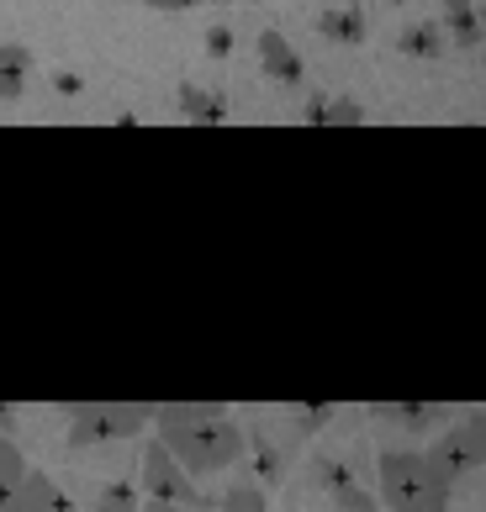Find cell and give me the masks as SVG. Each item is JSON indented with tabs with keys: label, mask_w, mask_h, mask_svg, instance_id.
I'll use <instances>...</instances> for the list:
<instances>
[{
	"label": "cell",
	"mask_w": 486,
	"mask_h": 512,
	"mask_svg": "<svg viewBox=\"0 0 486 512\" xmlns=\"http://www.w3.org/2000/svg\"><path fill=\"white\" fill-rule=\"evenodd\" d=\"M376 476V502H386V512H450L455 502V486L428 465L423 449H381Z\"/></svg>",
	"instance_id": "obj_2"
},
{
	"label": "cell",
	"mask_w": 486,
	"mask_h": 512,
	"mask_svg": "<svg viewBox=\"0 0 486 512\" xmlns=\"http://www.w3.org/2000/svg\"><path fill=\"white\" fill-rule=\"evenodd\" d=\"M53 90H59V96H80L85 80H80V74H69V69H59V74H53Z\"/></svg>",
	"instance_id": "obj_21"
},
{
	"label": "cell",
	"mask_w": 486,
	"mask_h": 512,
	"mask_svg": "<svg viewBox=\"0 0 486 512\" xmlns=\"http://www.w3.org/2000/svg\"><path fill=\"white\" fill-rule=\"evenodd\" d=\"M423 454H428V465H434L450 486L465 481L471 470L486 465V412H465V417H455V423L444 428Z\"/></svg>",
	"instance_id": "obj_4"
},
{
	"label": "cell",
	"mask_w": 486,
	"mask_h": 512,
	"mask_svg": "<svg viewBox=\"0 0 486 512\" xmlns=\"http://www.w3.org/2000/svg\"><path fill=\"white\" fill-rule=\"evenodd\" d=\"M476 16H481V32H486V6H476Z\"/></svg>",
	"instance_id": "obj_25"
},
{
	"label": "cell",
	"mask_w": 486,
	"mask_h": 512,
	"mask_svg": "<svg viewBox=\"0 0 486 512\" xmlns=\"http://www.w3.org/2000/svg\"><path fill=\"white\" fill-rule=\"evenodd\" d=\"M175 106H180V117H185V122H201V127L228 122V101H222L217 90H201V85H191V80H185V85L175 90Z\"/></svg>",
	"instance_id": "obj_9"
},
{
	"label": "cell",
	"mask_w": 486,
	"mask_h": 512,
	"mask_svg": "<svg viewBox=\"0 0 486 512\" xmlns=\"http://www.w3.org/2000/svg\"><path fill=\"white\" fill-rule=\"evenodd\" d=\"M27 90V74H0V101H22Z\"/></svg>",
	"instance_id": "obj_20"
},
{
	"label": "cell",
	"mask_w": 486,
	"mask_h": 512,
	"mask_svg": "<svg viewBox=\"0 0 486 512\" xmlns=\"http://www.w3.org/2000/svg\"><path fill=\"white\" fill-rule=\"evenodd\" d=\"M143 6H154V11H175V0H143Z\"/></svg>",
	"instance_id": "obj_24"
},
{
	"label": "cell",
	"mask_w": 486,
	"mask_h": 512,
	"mask_svg": "<svg viewBox=\"0 0 486 512\" xmlns=\"http://www.w3.org/2000/svg\"><path fill=\"white\" fill-rule=\"evenodd\" d=\"M138 491L143 502H170V507H207V491H201L185 470L175 465V454L164 449L159 439L143 444V460H138Z\"/></svg>",
	"instance_id": "obj_5"
},
{
	"label": "cell",
	"mask_w": 486,
	"mask_h": 512,
	"mask_svg": "<svg viewBox=\"0 0 486 512\" xmlns=\"http://www.w3.org/2000/svg\"><path fill=\"white\" fill-rule=\"evenodd\" d=\"M207 53H212V59H228V53H233V32L228 27H212L207 32Z\"/></svg>",
	"instance_id": "obj_19"
},
{
	"label": "cell",
	"mask_w": 486,
	"mask_h": 512,
	"mask_svg": "<svg viewBox=\"0 0 486 512\" xmlns=\"http://www.w3.org/2000/svg\"><path fill=\"white\" fill-rule=\"evenodd\" d=\"M53 512H74V507H69V502H59V507H53Z\"/></svg>",
	"instance_id": "obj_27"
},
{
	"label": "cell",
	"mask_w": 486,
	"mask_h": 512,
	"mask_svg": "<svg viewBox=\"0 0 486 512\" xmlns=\"http://www.w3.org/2000/svg\"><path fill=\"white\" fill-rule=\"evenodd\" d=\"M191 6H228V0H175V11H191Z\"/></svg>",
	"instance_id": "obj_23"
},
{
	"label": "cell",
	"mask_w": 486,
	"mask_h": 512,
	"mask_svg": "<svg viewBox=\"0 0 486 512\" xmlns=\"http://www.w3.org/2000/svg\"><path fill=\"white\" fill-rule=\"evenodd\" d=\"M154 423V407L133 402H96V407H69V449H96V444H127Z\"/></svg>",
	"instance_id": "obj_3"
},
{
	"label": "cell",
	"mask_w": 486,
	"mask_h": 512,
	"mask_svg": "<svg viewBox=\"0 0 486 512\" xmlns=\"http://www.w3.org/2000/svg\"><path fill=\"white\" fill-rule=\"evenodd\" d=\"M397 48L407 53V59H439L444 48V27H434V22H413V27H402L397 32Z\"/></svg>",
	"instance_id": "obj_13"
},
{
	"label": "cell",
	"mask_w": 486,
	"mask_h": 512,
	"mask_svg": "<svg viewBox=\"0 0 486 512\" xmlns=\"http://www.w3.org/2000/svg\"><path fill=\"white\" fill-rule=\"evenodd\" d=\"M317 32L328 37V43H344V48H360L365 43V11L360 6H328L323 16H317Z\"/></svg>",
	"instance_id": "obj_11"
},
{
	"label": "cell",
	"mask_w": 486,
	"mask_h": 512,
	"mask_svg": "<svg viewBox=\"0 0 486 512\" xmlns=\"http://www.w3.org/2000/svg\"><path fill=\"white\" fill-rule=\"evenodd\" d=\"M259 69L270 74L275 85H286V90H296L302 85V53H296L291 43H286V32H275V27H265L259 32Z\"/></svg>",
	"instance_id": "obj_7"
},
{
	"label": "cell",
	"mask_w": 486,
	"mask_h": 512,
	"mask_svg": "<svg viewBox=\"0 0 486 512\" xmlns=\"http://www.w3.org/2000/svg\"><path fill=\"white\" fill-rule=\"evenodd\" d=\"M59 502H64V491L53 486V481L43 476V470H27V476H22V486L11 491V502L0 507V512H53Z\"/></svg>",
	"instance_id": "obj_10"
},
{
	"label": "cell",
	"mask_w": 486,
	"mask_h": 512,
	"mask_svg": "<svg viewBox=\"0 0 486 512\" xmlns=\"http://www.w3.org/2000/svg\"><path fill=\"white\" fill-rule=\"evenodd\" d=\"M212 512H265V486L259 481H233L222 497H207Z\"/></svg>",
	"instance_id": "obj_14"
},
{
	"label": "cell",
	"mask_w": 486,
	"mask_h": 512,
	"mask_svg": "<svg viewBox=\"0 0 486 512\" xmlns=\"http://www.w3.org/2000/svg\"><path fill=\"white\" fill-rule=\"evenodd\" d=\"M32 48L27 43H0V74H32Z\"/></svg>",
	"instance_id": "obj_18"
},
{
	"label": "cell",
	"mask_w": 486,
	"mask_h": 512,
	"mask_svg": "<svg viewBox=\"0 0 486 512\" xmlns=\"http://www.w3.org/2000/svg\"><path fill=\"white\" fill-rule=\"evenodd\" d=\"M439 27H444V43H455V48H481L486 43V32H481V16L471 0H444V16H439Z\"/></svg>",
	"instance_id": "obj_8"
},
{
	"label": "cell",
	"mask_w": 486,
	"mask_h": 512,
	"mask_svg": "<svg viewBox=\"0 0 486 512\" xmlns=\"http://www.w3.org/2000/svg\"><path fill=\"white\" fill-rule=\"evenodd\" d=\"M381 6H407V0H381Z\"/></svg>",
	"instance_id": "obj_26"
},
{
	"label": "cell",
	"mask_w": 486,
	"mask_h": 512,
	"mask_svg": "<svg viewBox=\"0 0 486 512\" xmlns=\"http://www.w3.org/2000/svg\"><path fill=\"white\" fill-rule=\"evenodd\" d=\"M27 454L22 449H16V439H11V433H0V507H6L11 502V491L16 486H22V476H27Z\"/></svg>",
	"instance_id": "obj_15"
},
{
	"label": "cell",
	"mask_w": 486,
	"mask_h": 512,
	"mask_svg": "<svg viewBox=\"0 0 486 512\" xmlns=\"http://www.w3.org/2000/svg\"><path fill=\"white\" fill-rule=\"evenodd\" d=\"M302 117H307L312 127H360V122H365V106L349 101V96H312Z\"/></svg>",
	"instance_id": "obj_12"
},
{
	"label": "cell",
	"mask_w": 486,
	"mask_h": 512,
	"mask_svg": "<svg viewBox=\"0 0 486 512\" xmlns=\"http://www.w3.org/2000/svg\"><path fill=\"white\" fill-rule=\"evenodd\" d=\"M90 512H143L138 481H106V486L96 491V502H90Z\"/></svg>",
	"instance_id": "obj_16"
},
{
	"label": "cell",
	"mask_w": 486,
	"mask_h": 512,
	"mask_svg": "<svg viewBox=\"0 0 486 512\" xmlns=\"http://www.w3.org/2000/svg\"><path fill=\"white\" fill-rule=\"evenodd\" d=\"M376 412L391 417V423H402V428H413V433L444 423V407H423V402H407V407H376Z\"/></svg>",
	"instance_id": "obj_17"
},
{
	"label": "cell",
	"mask_w": 486,
	"mask_h": 512,
	"mask_svg": "<svg viewBox=\"0 0 486 512\" xmlns=\"http://www.w3.org/2000/svg\"><path fill=\"white\" fill-rule=\"evenodd\" d=\"M143 512H212V507H170V502H143Z\"/></svg>",
	"instance_id": "obj_22"
},
{
	"label": "cell",
	"mask_w": 486,
	"mask_h": 512,
	"mask_svg": "<svg viewBox=\"0 0 486 512\" xmlns=\"http://www.w3.org/2000/svg\"><path fill=\"white\" fill-rule=\"evenodd\" d=\"M154 439L175 454V465L191 481L201 476H222L243 460V428L228 417V407H207V402H175V407H154Z\"/></svg>",
	"instance_id": "obj_1"
},
{
	"label": "cell",
	"mask_w": 486,
	"mask_h": 512,
	"mask_svg": "<svg viewBox=\"0 0 486 512\" xmlns=\"http://www.w3.org/2000/svg\"><path fill=\"white\" fill-rule=\"evenodd\" d=\"M312 481L328 491V502L339 507V512H376V497L354 481V470L344 460H333V454H317L312 460Z\"/></svg>",
	"instance_id": "obj_6"
}]
</instances>
